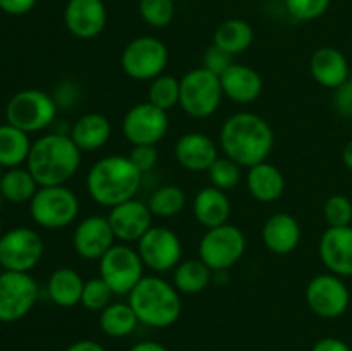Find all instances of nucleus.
Here are the masks:
<instances>
[{
    "instance_id": "obj_28",
    "label": "nucleus",
    "mask_w": 352,
    "mask_h": 351,
    "mask_svg": "<svg viewBox=\"0 0 352 351\" xmlns=\"http://www.w3.org/2000/svg\"><path fill=\"white\" fill-rule=\"evenodd\" d=\"M254 30L248 21L230 17L222 21L213 33V43L230 55H239L253 45Z\"/></svg>"
},
{
    "instance_id": "obj_25",
    "label": "nucleus",
    "mask_w": 352,
    "mask_h": 351,
    "mask_svg": "<svg viewBox=\"0 0 352 351\" xmlns=\"http://www.w3.org/2000/svg\"><path fill=\"white\" fill-rule=\"evenodd\" d=\"M246 186L256 202L274 203L284 195L285 178L277 165L265 160L248 169Z\"/></svg>"
},
{
    "instance_id": "obj_8",
    "label": "nucleus",
    "mask_w": 352,
    "mask_h": 351,
    "mask_svg": "<svg viewBox=\"0 0 352 351\" xmlns=\"http://www.w3.org/2000/svg\"><path fill=\"white\" fill-rule=\"evenodd\" d=\"M168 64V48L155 36H138L120 54V67L134 81H153Z\"/></svg>"
},
{
    "instance_id": "obj_14",
    "label": "nucleus",
    "mask_w": 352,
    "mask_h": 351,
    "mask_svg": "<svg viewBox=\"0 0 352 351\" xmlns=\"http://www.w3.org/2000/svg\"><path fill=\"white\" fill-rule=\"evenodd\" d=\"M36 281L28 272L6 270L0 275V322H16L33 310L38 299Z\"/></svg>"
},
{
    "instance_id": "obj_51",
    "label": "nucleus",
    "mask_w": 352,
    "mask_h": 351,
    "mask_svg": "<svg viewBox=\"0 0 352 351\" xmlns=\"http://www.w3.org/2000/svg\"><path fill=\"white\" fill-rule=\"evenodd\" d=\"M0 233H2V222H0Z\"/></svg>"
},
{
    "instance_id": "obj_19",
    "label": "nucleus",
    "mask_w": 352,
    "mask_h": 351,
    "mask_svg": "<svg viewBox=\"0 0 352 351\" xmlns=\"http://www.w3.org/2000/svg\"><path fill=\"white\" fill-rule=\"evenodd\" d=\"M320 260L339 277H352V226L327 227L320 237Z\"/></svg>"
},
{
    "instance_id": "obj_40",
    "label": "nucleus",
    "mask_w": 352,
    "mask_h": 351,
    "mask_svg": "<svg viewBox=\"0 0 352 351\" xmlns=\"http://www.w3.org/2000/svg\"><path fill=\"white\" fill-rule=\"evenodd\" d=\"M232 57L234 55H230L229 52H226L223 48L217 47L215 43H212L208 48H206L205 54H203L201 67H205L206 71L213 72V74L222 76L223 72L234 64Z\"/></svg>"
},
{
    "instance_id": "obj_23",
    "label": "nucleus",
    "mask_w": 352,
    "mask_h": 351,
    "mask_svg": "<svg viewBox=\"0 0 352 351\" xmlns=\"http://www.w3.org/2000/svg\"><path fill=\"white\" fill-rule=\"evenodd\" d=\"M351 64L346 55L333 47H322L309 58V72L320 86L337 89L349 81Z\"/></svg>"
},
{
    "instance_id": "obj_7",
    "label": "nucleus",
    "mask_w": 352,
    "mask_h": 351,
    "mask_svg": "<svg viewBox=\"0 0 352 351\" xmlns=\"http://www.w3.org/2000/svg\"><path fill=\"white\" fill-rule=\"evenodd\" d=\"M246 236L234 224L206 229L198 244V258L213 272H226L244 257Z\"/></svg>"
},
{
    "instance_id": "obj_22",
    "label": "nucleus",
    "mask_w": 352,
    "mask_h": 351,
    "mask_svg": "<svg viewBox=\"0 0 352 351\" xmlns=\"http://www.w3.org/2000/svg\"><path fill=\"white\" fill-rule=\"evenodd\" d=\"M220 83H222L223 96L241 105L256 102L263 93V79L260 72L246 64L234 62L220 76Z\"/></svg>"
},
{
    "instance_id": "obj_45",
    "label": "nucleus",
    "mask_w": 352,
    "mask_h": 351,
    "mask_svg": "<svg viewBox=\"0 0 352 351\" xmlns=\"http://www.w3.org/2000/svg\"><path fill=\"white\" fill-rule=\"evenodd\" d=\"M64 351H105V348H103L100 343H96V341L81 339L69 344Z\"/></svg>"
},
{
    "instance_id": "obj_41",
    "label": "nucleus",
    "mask_w": 352,
    "mask_h": 351,
    "mask_svg": "<svg viewBox=\"0 0 352 351\" xmlns=\"http://www.w3.org/2000/svg\"><path fill=\"white\" fill-rule=\"evenodd\" d=\"M127 157L131 158V162L136 165L141 174L153 171L155 165L158 164V150L155 145H136Z\"/></svg>"
},
{
    "instance_id": "obj_30",
    "label": "nucleus",
    "mask_w": 352,
    "mask_h": 351,
    "mask_svg": "<svg viewBox=\"0 0 352 351\" xmlns=\"http://www.w3.org/2000/svg\"><path fill=\"white\" fill-rule=\"evenodd\" d=\"M31 140L28 133L12 124L0 126V165L7 169L21 167L31 151Z\"/></svg>"
},
{
    "instance_id": "obj_35",
    "label": "nucleus",
    "mask_w": 352,
    "mask_h": 351,
    "mask_svg": "<svg viewBox=\"0 0 352 351\" xmlns=\"http://www.w3.org/2000/svg\"><path fill=\"white\" fill-rule=\"evenodd\" d=\"M140 16L148 26L167 28L175 17L174 0H140Z\"/></svg>"
},
{
    "instance_id": "obj_24",
    "label": "nucleus",
    "mask_w": 352,
    "mask_h": 351,
    "mask_svg": "<svg viewBox=\"0 0 352 351\" xmlns=\"http://www.w3.org/2000/svg\"><path fill=\"white\" fill-rule=\"evenodd\" d=\"M230 212H232V205H230L227 191H222L212 184L199 189L192 200L195 219L205 229H212V227H219L229 222Z\"/></svg>"
},
{
    "instance_id": "obj_26",
    "label": "nucleus",
    "mask_w": 352,
    "mask_h": 351,
    "mask_svg": "<svg viewBox=\"0 0 352 351\" xmlns=\"http://www.w3.org/2000/svg\"><path fill=\"white\" fill-rule=\"evenodd\" d=\"M71 138L81 151H96L112 138V124L100 112L82 114L72 124Z\"/></svg>"
},
{
    "instance_id": "obj_42",
    "label": "nucleus",
    "mask_w": 352,
    "mask_h": 351,
    "mask_svg": "<svg viewBox=\"0 0 352 351\" xmlns=\"http://www.w3.org/2000/svg\"><path fill=\"white\" fill-rule=\"evenodd\" d=\"M333 105L340 116L352 119V83L347 81L346 85L339 86L333 95Z\"/></svg>"
},
{
    "instance_id": "obj_3",
    "label": "nucleus",
    "mask_w": 352,
    "mask_h": 351,
    "mask_svg": "<svg viewBox=\"0 0 352 351\" xmlns=\"http://www.w3.org/2000/svg\"><path fill=\"white\" fill-rule=\"evenodd\" d=\"M81 155L82 151L67 134H45L31 145L26 169L40 186H60L79 171Z\"/></svg>"
},
{
    "instance_id": "obj_49",
    "label": "nucleus",
    "mask_w": 352,
    "mask_h": 351,
    "mask_svg": "<svg viewBox=\"0 0 352 351\" xmlns=\"http://www.w3.org/2000/svg\"><path fill=\"white\" fill-rule=\"evenodd\" d=\"M3 274V267H2V265H0V275H2Z\"/></svg>"
},
{
    "instance_id": "obj_6",
    "label": "nucleus",
    "mask_w": 352,
    "mask_h": 351,
    "mask_svg": "<svg viewBox=\"0 0 352 351\" xmlns=\"http://www.w3.org/2000/svg\"><path fill=\"white\" fill-rule=\"evenodd\" d=\"M223 100L220 76L196 67L181 78V109L195 119H206L219 110Z\"/></svg>"
},
{
    "instance_id": "obj_32",
    "label": "nucleus",
    "mask_w": 352,
    "mask_h": 351,
    "mask_svg": "<svg viewBox=\"0 0 352 351\" xmlns=\"http://www.w3.org/2000/svg\"><path fill=\"white\" fill-rule=\"evenodd\" d=\"M40 184L28 169H9L0 179V193L10 203H26L33 200Z\"/></svg>"
},
{
    "instance_id": "obj_16",
    "label": "nucleus",
    "mask_w": 352,
    "mask_h": 351,
    "mask_svg": "<svg viewBox=\"0 0 352 351\" xmlns=\"http://www.w3.org/2000/svg\"><path fill=\"white\" fill-rule=\"evenodd\" d=\"M116 241V234L105 215L85 217L72 234L76 255L88 262H98Z\"/></svg>"
},
{
    "instance_id": "obj_9",
    "label": "nucleus",
    "mask_w": 352,
    "mask_h": 351,
    "mask_svg": "<svg viewBox=\"0 0 352 351\" xmlns=\"http://www.w3.org/2000/svg\"><path fill=\"white\" fill-rule=\"evenodd\" d=\"M7 123L24 133H38L50 126L57 117V103L41 89H23L6 107Z\"/></svg>"
},
{
    "instance_id": "obj_15",
    "label": "nucleus",
    "mask_w": 352,
    "mask_h": 351,
    "mask_svg": "<svg viewBox=\"0 0 352 351\" xmlns=\"http://www.w3.org/2000/svg\"><path fill=\"white\" fill-rule=\"evenodd\" d=\"M168 131V116L165 110L141 102L131 107L122 119V134L133 147L157 145Z\"/></svg>"
},
{
    "instance_id": "obj_17",
    "label": "nucleus",
    "mask_w": 352,
    "mask_h": 351,
    "mask_svg": "<svg viewBox=\"0 0 352 351\" xmlns=\"http://www.w3.org/2000/svg\"><path fill=\"white\" fill-rule=\"evenodd\" d=\"M116 240L120 243H138L153 226V213L150 212L148 203L133 198L120 205L110 209L109 215Z\"/></svg>"
},
{
    "instance_id": "obj_10",
    "label": "nucleus",
    "mask_w": 352,
    "mask_h": 351,
    "mask_svg": "<svg viewBox=\"0 0 352 351\" xmlns=\"http://www.w3.org/2000/svg\"><path fill=\"white\" fill-rule=\"evenodd\" d=\"M144 268L136 248L126 243L113 244L98 260L100 277L109 284L113 295H129L144 277Z\"/></svg>"
},
{
    "instance_id": "obj_46",
    "label": "nucleus",
    "mask_w": 352,
    "mask_h": 351,
    "mask_svg": "<svg viewBox=\"0 0 352 351\" xmlns=\"http://www.w3.org/2000/svg\"><path fill=\"white\" fill-rule=\"evenodd\" d=\"M129 351H168L164 344L157 343V341H140L134 344Z\"/></svg>"
},
{
    "instance_id": "obj_37",
    "label": "nucleus",
    "mask_w": 352,
    "mask_h": 351,
    "mask_svg": "<svg viewBox=\"0 0 352 351\" xmlns=\"http://www.w3.org/2000/svg\"><path fill=\"white\" fill-rule=\"evenodd\" d=\"M113 291L102 277H91L85 282L81 305L89 312H102L112 303Z\"/></svg>"
},
{
    "instance_id": "obj_13",
    "label": "nucleus",
    "mask_w": 352,
    "mask_h": 351,
    "mask_svg": "<svg viewBox=\"0 0 352 351\" xmlns=\"http://www.w3.org/2000/svg\"><path fill=\"white\" fill-rule=\"evenodd\" d=\"M306 303L322 319H339L351 305V291L344 277L332 274L315 275L306 286Z\"/></svg>"
},
{
    "instance_id": "obj_11",
    "label": "nucleus",
    "mask_w": 352,
    "mask_h": 351,
    "mask_svg": "<svg viewBox=\"0 0 352 351\" xmlns=\"http://www.w3.org/2000/svg\"><path fill=\"white\" fill-rule=\"evenodd\" d=\"M138 253L144 267L155 274L172 272L182 262V241L172 229L151 226L150 231L138 241Z\"/></svg>"
},
{
    "instance_id": "obj_29",
    "label": "nucleus",
    "mask_w": 352,
    "mask_h": 351,
    "mask_svg": "<svg viewBox=\"0 0 352 351\" xmlns=\"http://www.w3.org/2000/svg\"><path fill=\"white\" fill-rule=\"evenodd\" d=\"M213 279V270L199 258L182 260L172 270V284L179 292L184 295H198L205 291Z\"/></svg>"
},
{
    "instance_id": "obj_38",
    "label": "nucleus",
    "mask_w": 352,
    "mask_h": 351,
    "mask_svg": "<svg viewBox=\"0 0 352 351\" xmlns=\"http://www.w3.org/2000/svg\"><path fill=\"white\" fill-rule=\"evenodd\" d=\"M323 219L329 227L352 226V200L346 195H332L323 203Z\"/></svg>"
},
{
    "instance_id": "obj_31",
    "label": "nucleus",
    "mask_w": 352,
    "mask_h": 351,
    "mask_svg": "<svg viewBox=\"0 0 352 351\" xmlns=\"http://www.w3.org/2000/svg\"><path fill=\"white\" fill-rule=\"evenodd\" d=\"M100 329L110 337H127L136 330L138 320L133 306L129 303L112 301L107 308L100 312Z\"/></svg>"
},
{
    "instance_id": "obj_33",
    "label": "nucleus",
    "mask_w": 352,
    "mask_h": 351,
    "mask_svg": "<svg viewBox=\"0 0 352 351\" xmlns=\"http://www.w3.org/2000/svg\"><path fill=\"white\" fill-rule=\"evenodd\" d=\"M188 203L184 189L177 184H164L155 189L148 200V206L153 217L160 219H172L184 210Z\"/></svg>"
},
{
    "instance_id": "obj_12",
    "label": "nucleus",
    "mask_w": 352,
    "mask_h": 351,
    "mask_svg": "<svg viewBox=\"0 0 352 351\" xmlns=\"http://www.w3.org/2000/svg\"><path fill=\"white\" fill-rule=\"evenodd\" d=\"M43 240L30 227H14L0 236V265L3 270L30 272L43 257Z\"/></svg>"
},
{
    "instance_id": "obj_44",
    "label": "nucleus",
    "mask_w": 352,
    "mask_h": 351,
    "mask_svg": "<svg viewBox=\"0 0 352 351\" xmlns=\"http://www.w3.org/2000/svg\"><path fill=\"white\" fill-rule=\"evenodd\" d=\"M311 351H352L349 344L346 341L339 339V337H322L313 344Z\"/></svg>"
},
{
    "instance_id": "obj_43",
    "label": "nucleus",
    "mask_w": 352,
    "mask_h": 351,
    "mask_svg": "<svg viewBox=\"0 0 352 351\" xmlns=\"http://www.w3.org/2000/svg\"><path fill=\"white\" fill-rule=\"evenodd\" d=\"M38 0H0V9L10 16H24L30 12Z\"/></svg>"
},
{
    "instance_id": "obj_47",
    "label": "nucleus",
    "mask_w": 352,
    "mask_h": 351,
    "mask_svg": "<svg viewBox=\"0 0 352 351\" xmlns=\"http://www.w3.org/2000/svg\"><path fill=\"white\" fill-rule=\"evenodd\" d=\"M342 162L344 165H346L349 171H352V140H349L346 143V147H344L342 150Z\"/></svg>"
},
{
    "instance_id": "obj_2",
    "label": "nucleus",
    "mask_w": 352,
    "mask_h": 351,
    "mask_svg": "<svg viewBox=\"0 0 352 351\" xmlns=\"http://www.w3.org/2000/svg\"><path fill=\"white\" fill-rule=\"evenodd\" d=\"M143 182V174L129 157L107 155L89 167L86 189L89 198L98 205L113 209L124 202L136 198Z\"/></svg>"
},
{
    "instance_id": "obj_50",
    "label": "nucleus",
    "mask_w": 352,
    "mask_h": 351,
    "mask_svg": "<svg viewBox=\"0 0 352 351\" xmlns=\"http://www.w3.org/2000/svg\"><path fill=\"white\" fill-rule=\"evenodd\" d=\"M0 179H2V165H0Z\"/></svg>"
},
{
    "instance_id": "obj_27",
    "label": "nucleus",
    "mask_w": 352,
    "mask_h": 351,
    "mask_svg": "<svg viewBox=\"0 0 352 351\" xmlns=\"http://www.w3.org/2000/svg\"><path fill=\"white\" fill-rule=\"evenodd\" d=\"M85 282L86 281L76 268L58 267L48 277V296L60 308H72L81 303Z\"/></svg>"
},
{
    "instance_id": "obj_36",
    "label": "nucleus",
    "mask_w": 352,
    "mask_h": 351,
    "mask_svg": "<svg viewBox=\"0 0 352 351\" xmlns=\"http://www.w3.org/2000/svg\"><path fill=\"white\" fill-rule=\"evenodd\" d=\"M241 169L243 167L239 164L223 155V157L217 158L206 172H208L212 186L222 189V191H230L241 182Z\"/></svg>"
},
{
    "instance_id": "obj_39",
    "label": "nucleus",
    "mask_w": 352,
    "mask_h": 351,
    "mask_svg": "<svg viewBox=\"0 0 352 351\" xmlns=\"http://www.w3.org/2000/svg\"><path fill=\"white\" fill-rule=\"evenodd\" d=\"M330 0H285L289 16L296 21H315L329 10Z\"/></svg>"
},
{
    "instance_id": "obj_34",
    "label": "nucleus",
    "mask_w": 352,
    "mask_h": 351,
    "mask_svg": "<svg viewBox=\"0 0 352 351\" xmlns=\"http://www.w3.org/2000/svg\"><path fill=\"white\" fill-rule=\"evenodd\" d=\"M148 102L165 112L177 107L181 102V79L165 72L155 78L148 88Z\"/></svg>"
},
{
    "instance_id": "obj_4",
    "label": "nucleus",
    "mask_w": 352,
    "mask_h": 351,
    "mask_svg": "<svg viewBox=\"0 0 352 351\" xmlns=\"http://www.w3.org/2000/svg\"><path fill=\"white\" fill-rule=\"evenodd\" d=\"M127 296L138 320L148 327H170L182 313L181 295L174 284L160 275H144Z\"/></svg>"
},
{
    "instance_id": "obj_20",
    "label": "nucleus",
    "mask_w": 352,
    "mask_h": 351,
    "mask_svg": "<svg viewBox=\"0 0 352 351\" xmlns=\"http://www.w3.org/2000/svg\"><path fill=\"white\" fill-rule=\"evenodd\" d=\"M179 165L189 172H205L220 157L215 141L205 133L192 131L182 134L174 148Z\"/></svg>"
},
{
    "instance_id": "obj_1",
    "label": "nucleus",
    "mask_w": 352,
    "mask_h": 351,
    "mask_svg": "<svg viewBox=\"0 0 352 351\" xmlns=\"http://www.w3.org/2000/svg\"><path fill=\"white\" fill-rule=\"evenodd\" d=\"M275 134L270 124L254 112H236L220 129V148L241 167H253L270 157Z\"/></svg>"
},
{
    "instance_id": "obj_21",
    "label": "nucleus",
    "mask_w": 352,
    "mask_h": 351,
    "mask_svg": "<svg viewBox=\"0 0 352 351\" xmlns=\"http://www.w3.org/2000/svg\"><path fill=\"white\" fill-rule=\"evenodd\" d=\"M302 237L301 224L287 212L272 213L263 224L261 240L265 248L275 255H289L299 246Z\"/></svg>"
},
{
    "instance_id": "obj_5",
    "label": "nucleus",
    "mask_w": 352,
    "mask_h": 351,
    "mask_svg": "<svg viewBox=\"0 0 352 351\" xmlns=\"http://www.w3.org/2000/svg\"><path fill=\"white\" fill-rule=\"evenodd\" d=\"M78 195L60 186H40L30 202V213L34 222L45 229H64L71 226L79 215Z\"/></svg>"
},
{
    "instance_id": "obj_48",
    "label": "nucleus",
    "mask_w": 352,
    "mask_h": 351,
    "mask_svg": "<svg viewBox=\"0 0 352 351\" xmlns=\"http://www.w3.org/2000/svg\"><path fill=\"white\" fill-rule=\"evenodd\" d=\"M349 83H352V64H351V71H349Z\"/></svg>"
},
{
    "instance_id": "obj_18",
    "label": "nucleus",
    "mask_w": 352,
    "mask_h": 351,
    "mask_svg": "<svg viewBox=\"0 0 352 351\" xmlns=\"http://www.w3.org/2000/svg\"><path fill=\"white\" fill-rule=\"evenodd\" d=\"M107 7L103 0H69L64 9V23L69 33L79 40H93L107 26Z\"/></svg>"
}]
</instances>
